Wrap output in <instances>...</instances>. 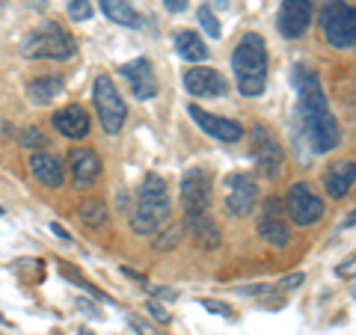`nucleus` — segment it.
Returning a JSON list of instances; mask_svg holds the SVG:
<instances>
[{"label":"nucleus","mask_w":356,"mask_h":335,"mask_svg":"<svg viewBox=\"0 0 356 335\" xmlns=\"http://www.w3.org/2000/svg\"><path fill=\"white\" fill-rule=\"evenodd\" d=\"M232 72L238 81V92L243 98H255L267 86V44L259 33H247L235 54H232Z\"/></svg>","instance_id":"nucleus-1"},{"label":"nucleus","mask_w":356,"mask_h":335,"mask_svg":"<svg viewBox=\"0 0 356 335\" xmlns=\"http://www.w3.org/2000/svg\"><path fill=\"white\" fill-rule=\"evenodd\" d=\"M172 214V202H170V190L161 175H146L137 190V208L128 217L131 229L137 234H154L161 226H166V220Z\"/></svg>","instance_id":"nucleus-2"},{"label":"nucleus","mask_w":356,"mask_h":335,"mask_svg":"<svg viewBox=\"0 0 356 335\" xmlns=\"http://www.w3.org/2000/svg\"><path fill=\"white\" fill-rule=\"evenodd\" d=\"M74 54L77 42L72 39V33H65L54 21L27 33V39L21 42V57L27 60H72Z\"/></svg>","instance_id":"nucleus-3"},{"label":"nucleus","mask_w":356,"mask_h":335,"mask_svg":"<svg viewBox=\"0 0 356 335\" xmlns=\"http://www.w3.org/2000/svg\"><path fill=\"white\" fill-rule=\"evenodd\" d=\"M321 27L336 51H350L356 44V9L348 0H324L321 3Z\"/></svg>","instance_id":"nucleus-4"},{"label":"nucleus","mask_w":356,"mask_h":335,"mask_svg":"<svg viewBox=\"0 0 356 335\" xmlns=\"http://www.w3.org/2000/svg\"><path fill=\"white\" fill-rule=\"evenodd\" d=\"M92 104H95V113L98 122H102L104 133L116 137V133L125 128V119H128V107H125V98L119 95V89L113 83L110 74H98L95 83H92Z\"/></svg>","instance_id":"nucleus-5"},{"label":"nucleus","mask_w":356,"mask_h":335,"mask_svg":"<svg viewBox=\"0 0 356 335\" xmlns=\"http://www.w3.org/2000/svg\"><path fill=\"white\" fill-rule=\"evenodd\" d=\"M324 211H327L324 199H321V193L309 181H297V184L288 187V193H285V217H291V222L309 229V226H315V222H321Z\"/></svg>","instance_id":"nucleus-6"},{"label":"nucleus","mask_w":356,"mask_h":335,"mask_svg":"<svg viewBox=\"0 0 356 335\" xmlns=\"http://www.w3.org/2000/svg\"><path fill=\"white\" fill-rule=\"evenodd\" d=\"M178 193H181V208H184V217H199V214H208V202H211V175L208 170H187L181 175V187H178Z\"/></svg>","instance_id":"nucleus-7"},{"label":"nucleus","mask_w":356,"mask_h":335,"mask_svg":"<svg viewBox=\"0 0 356 335\" xmlns=\"http://www.w3.org/2000/svg\"><path fill=\"white\" fill-rule=\"evenodd\" d=\"M300 119H303L306 140H309V146L315 154H327L341 142V128L330 110H324V113H312V116H300Z\"/></svg>","instance_id":"nucleus-8"},{"label":"nucleus","mask_w":356,"mask_h":335,"mask_svg":"<svg viewBox=\"0 0 356 335\" xmlns=\"http://www.w3.org/2000/svg\"><path fill=\"white\" fill-rule=\"evenodd\" d=\"M252 158H255V166H259V172L264 178H276L282 172L285 152L280 146V140H276L264 125L252 128Z\"/></svg>","instance_id":"nucleus-9"},{"label":"nucleus","mask_w":356,"mask_h":335,"mask_svg":"<svg viewBox=\"0 0 356 335\" xmlns=\"http://www.w3.org/2000/svg\"><path fill=\"white\" fill-rule=\"evenodd\" d=\"M294 83H297V98H300V116H312V113H324L330 110L321 77L309 69V65H297L294 69Z\"/></svg>","instance_id":"nucleus-10"},{"label":"nucleus","mask_w":356,"mask_h":335,"mask_svg":"<svg viewBox=\"0 0 356 335\" xmlns=\"http://www.w3.org/2000/svg\"><path fill=\"white\" fill-rule=\"evenodd\" d=\"M312 15H315V0H282L276 27L285 39H300L312 27Z\"/></svg>","instance_id":"nucleus-11"},{"label":"nucleus","mask_w":356,"mask_h":335,"mask_svg":"<svg viewBox=\"0 0 356 335\" xmlns=\"http://www.w3.org/2000/svg\"><path fill=\"white\" fill-rule=\"evenodd\" d=\"M259 234L264 243H270L276 250H285L288 243H291V229H288V222H285L280 199H264L261 217H259Z\"/></svg>","instance_id":"nucleus-12"},{"label":"nucleus","mask_w":356,"mask_h":335,"mask_svg":"<svg viewBox=\"0 0 356 335\" xmlns=\"http://www.w3.org/2000/svg\"><path fill=\"white\" fill-rule=\"evenodd\" d=\"M255 202H259V184L255 178L235 172L226 178V208L232 217H250Z\"/></svg>","instance_id":"nucleus-13"},{"label":"nucleus","mask_w":356,"mask_h":335,"mask_svg":"<svg viewBox=\"0 0 356 335\" xmlns=\"http://www.w3.org/2000/svg\"><path fill=\"white\" fill-rule=\"evenodd\" d=\"M187 113H191V119L208 133V137H214L220 142H238V140H243V125H241V122H235V119L208 113V110L196 107V104L187 107Z\"/></svg>","instance_id":"nucleus-14"},{"label":"nucleus","mask_w":356,"mask_h":335,"mask_svg":"<svg viewBox=\"0 0 356 335\" xmlns=\"http://www.w3.org/2000/svg\"><path fill=\"white\" fill-rule=\"evenodd\" d=\"M184 89L193 98H220L229 92V83L217 69H208V65H193V69L184 72Z\"/></svg>","instance_id":"nucleus-15"},{"label":"nucleus","mask_w":356,"mask_h":335,"mask_svg":"<svg viewBox=\"0 0 356 335\" xmlns=\"http://www.w3.org/2000/svg\"><path fill=\"white\" fill-rule=\"evenodd\" d=\"M69 172H72V184L77 190H83V187H92L102 181L104 163L98 158V152H92V149H72L69 152Z\"/></svg>","instance_id":"nucleus-16"},{"label":"nucleus","mask_w":356,"mask_h":335,"mask_svg":"<svg viewBox=\"0 0 356 335\" xmlns=\"http://www.w3.org/2000/svg\"><path fill=\"white\" fill-rule=\"evenodd\" d=\"M119 74H125V81L131 83V92L137 101H152L158 95V77H154V69L146 57L131 60L119 69Z\"/></svg>","instance_id":"nucleus-17"},{"label":"nucleus","mask_w":356,"mask_h":335,"mask_svg":"<svg viewBox=\"0 0 356 335\" xmlns=\"http://www.w3.org/2000/svg\"><path fill=\"white\" fill-rule=\"evenodd\" d=\"M356 181V166L353 161H339L330 163L324 170V190L330 193V199H344L353 190Z\"/></svg>","instance_id":"nucleus-18"},{"label":"nucleus","mask_w":356,"mask_h":335,"mask_svg":"<svg viewBox=\"0 0 356 335\" xmlns=\"http://www.w3.org/2000/svg\"><path fill=\"white\" fill-rule=\"evenodd\" d=\"M54 128L69 140H83L89 133V113L81 104H69L60 113H54Z\"/></svg>","instance_id":"nucleus-19"},{"label":"nucleus","mask_w":356,"mask_h":335,"mask_svg":"<svg viewBox=\"0 0 356 335\" xmlns=\"http://www.w3.org/2000/svg\"><path fill=\"white\" fill-rule=\"evenodd\" d=\"M30 172H33V178H36L39 184L51 187V190L63 187V181H65V170H63L60 158H54V154H48V152L33 154L30 158Z\"/></svg>","instance_id":"nucleus-20"},{"label":"nucleus","mask_w":356,"mask_h":335,"mask_svg":"<svg viewBox=\"0 0 356 335\" xmlns=\"http://www.w3.org/2000/svg\"><path fill=\"white\" fill-rule=\"evenodd\" d=\"M63 86H65L63 74H44V77H33V81L27 83V98H30L33 104L44 107V104H51L54 98H57V95L63 92Z\"/></svg>","instance_id":"nucleus-21"},{"label":"nucleus","mask_w":356,"mask_h":335,"mask_svg":"<svg viewBox=\"0 0 356 335\" xmlns=\"http://www.w3.org/2000/svg\"><path fill=\"white\" fill-rule=\"evenodd\" d=\"M187 226H191L193 238H196V243H199L202 250H217L220 243H222V231H220V226H217V220H214V217L199 214V217H191V220H187Z\"/></svg>","instance_id":"nucleus-22"},{"label":"nucleus","mask_w":356,"mask_h":335,"mask_svg":"<svg viewBox=\"0 0 356 335\" xmlns=\"http://www.w3.org/2000/svg\"><path fill=\"white\" fill-rule=\"evenodd\" d=\"M98 3H102V13L113 21V24L131 27V30L143 27V15L128 3V0H98Z\"/></svg>","instance_id":"nucleus-23"},{"label":"nucleus","mask_w":356,"mask_h":335,"mask_svg":"<svg viewBox=\"0 0 356 335\" xmlns=\"http://www.w3.org/2000/svg\"><path fill=\"white\" fill-rule=\"evenodd\" d=\"M175 54L181 60H187V63H205L208 60L205 42L193 30H184V33H178V36H175Z\"/></svg>","instance_id":"nucleus-24"},{"label":"nucleus","mask_w":356,"mask_h":335,"mask_svg":"<svg viewBox=\"0 0 356 335\" xmlns=\"http://www.w3.org/2000/svg\"><path fill=\"white\" fill-rule=\"evenodd\" d=\"M77 220L89 229L102 231L104 226H110V211H107V205L102 202V199H86V202L81 205V211H77Z\"/></svg>","instance_id":"nucleus-25"},{"label":"nucleus","mask_w":356,"mask_h":335,"mask_svg":"<svg viewBox=\"0 0 356 335\" xmlns=\"http://www.w3.org/2000/svg\"><path fill=\"white\" fill-rule=\"evenodd\" d=\"M181 238H184V226H166L158 234V240H154V250H158V252H170V250H175L178 243H181Z\"/></svg>","instance_id":"nucleus-26"},{"label":"nucleus","mask_w":356,"mask_h":335,"mask_svg":"<svg viewBox=\"0 0 356 335\" xmlns=\"http://www.w3.org/2000/svg\"><path fill=\"white\" fill-rule=\"evenodd\" d=\"M196 18H199V27H202L211 39H220L222 36V30H220V21H217V15H214V9H211L208 3L205 6H199V13H196Z\"/></svg>","instance_id":"nucleus-27"},{"label":"nucleus","mask_w":356,"mask_h":335,"mask_svg":"<svg viewBox=\"0 0 356 335\" xmlns=\"http://www.w3.org/2000/svg\"><path fill=\"white\" fill-rule=\"evenodd\" d=\"M60 273H63L65 279H72V282H74L77 288H83V291H86V294H92L95 300H104V294H102V291H95V288H92V285H89V282H86V279H83L81 273H77V270H74V267H72V264H65V261H60Z\"/></svg>","instance_id":"nucleus-28"},{"label":"nucleus","mask_w":356,"mask_h":335,"mask_svg":"<svg viewBox=\"0 0 356 335\" xmlns=\"http://www.w3.org/2000/svg\"><path fill=\"white\" fill-rule=\"evenodd\" d=\"M18 142L24 149H42V146H48V137H44V131H39V128H24Z\"/></svg>","instance_id":"nucleus-29"},{"label":"nucleus","mask_w":356,"mask_h":335,"mask_svg":"<svg viewBox=\"0 0 356 335\" xmlns=\"http://www.w3.org/2000/svg\"><path fill=\"white\" fill-rule=\"evenodd\" d=\"M69 18L72 21L92 18V3H89V0H72V3H69Z\"/></svg>","instance_id":"nucleus-30"},{"label":"nucleus","mask_w":356,"mask_h":335,"mask_svg":"<svg viewBox=\"0 0 356 335\" xmlns=\"http://www.w3.org/2000/svg\"><path fill=\"white\" fill-rule=\"evenodd\" d=\"M146 311L152 315V320L163 323V327H166V323H172V315H170V311H166L163 306H158V303H149V306H146Z\"/></svg>","instance_id":"nucleus-31"},{"label":"nucleus","mask_w":356,"mask_h":335,"mask_svg":"<svg viewBox=\"0 0 356 335\" xmlns=\"http://www.w3.org/2000/svg\"><path fill=\"white\" fill-rule=\"evenodd\" d=\"M199 306L208 309V311H214V315H232V309L226 303H220V300H199Z\"/></svg>","instance_id":"nucleus-32"},{"label":"nucleus","mask_w":356,"mask_h":335,"mask_svg":"<svg viewBox=\"0 0 356 335\" xmlns=\"http://www.w3.org/2000/svg\"><path fill=\"white\" fill-rule=\"evenodd\" d=\"M303 279H306L303 273H291V276H285V279H282V282L276 285V288H280V291H294L297 285H303Z\"/></svg>","instance_id":"nucleus-33"},{"label":"nucleus","mask_w":356,"mask_h":335,"mask_svg":"<svg viewBox=\"0 0 356 335\" xmlns=\"http://www.w3.org/2000/svg\"><path fill=\"white\" fill-rule=\"evenodd\" d=\"M163 6H166V13H187V6H191V0H163Z\"/></svg>","instance_id":"nucleus-34"},{"label":"nucleus","mask_w":356,"mask_h":335,"mask_svg":"<svg viewBox=\"0 0 356 335\" xmlns=\"http://www.w3.org/2000/svg\"><path fill=\"white\" fill-rule=\"evenodd\" d=\"M131 327L137 329L140 335H163V332H158L154 327H149V323H146V320H140V318H131Z\"/></svg>","instance_id":"nucleus-35"},{"label":"nucleus","mask_w":356,"mask_h":335,"mask_svg":"<svg viewBox=\"0 0 356 335\" xmlns=\"http://www.w3.org/2000/svg\"><path fill=\"white\" fill-rule=\"evenodd\" d=\"M149 291H152L154 297H163V300H178V291H170V288H163V285L149 288Z\"/></svg>","instance_id":"nucleus-36"},{"label":"nucleus","mask_w":356,"mask_h":335,"mask_svg":"<svg viewBox=\"0 0 356 335\" xmlns=\"http://www.w3.org/2000/svg\"><path fill=\"white\" fill-rule=\"evenodd\" d=\"M51 231H54V234H57V238H60L63 243H72V234H69V231H65V229L60 226V222H51Z\"/></svg>","instance_id":"nucleus-37"},{"label":"nucleus","mask_w":356,"mask_h":335,"mask_svg":"<svg viewBox=\"0 0 356 335\" xmlns=\"http://www.w3.org/2000/svg\"><path fill=\"white\" fill-rule=\"evenodd\" d=\"M77 306H81L89 318H102V315H98V311H95V306H92V303H83V300H77Z\"/></svg>","instance_id":"nucleus-38"},{"label":"nucleus","mask_w":356,"mask_h":335,"mask_svg":"<svg viewBox=\"0 0 356 335\" xmlns=\"http://www.w3.org/2000/svg\"><path fill=\"white\" fill-rule=\"evenodd\" d=\"M0 137H9V125H6L3 119H0Z\"/></svg>","instance_id":"nucleus-39"},{"label":"nucleus","mask_w":356,"mask_h":335,"mask_svg":"<svg viewBox=\"0 0 356 335\" xmlns=\"http://www.w3.org/2000/svg\"><path fill=\"white\" fill-rule=\"evenodd\" d=\"M214 3H217V9H226V6H229V0H214Z\"/></svg>","instance_id":"nucleus-40"},{"label":"nucleus","mask_w":356,"mask_h":335,"mask_svg":"<svg viewBox=\"0 0 356 335\" xmlns=\"http://www.w3.org/2000/svg\"><path fill=\"white\" fill-rule=\"evenodd\" d=\"M77 335H95L92 329H86V327H81V332H77Z\"/></svg>","instance_id":"nucleus-41"},{"label":"nucleus","mask_w":356,"mask_h":335,"mask_svg":"<svg viewBox=\"0 0 356 335\" xmlns=\"http://www.w3.org/2000/svg\"><path fill=\"white\" fill-rule=\"evenodd\" d=\"M30 6H36V9H42L44 3H42V0H30Z\"/></svg>","instance_id":"nucleus-42"},{"label":"nucleus","mask_w":356,"mask_h":335,"mask_svg":"<svg viewBox=\"0 0 356 335\" xmlns=\"http://www.w3.org/2000/svg\"><path fill=\"white\" fill-rule=\"evenodd\" d=\"M0 214H3V208H0Z\"/></svg>","instance_id":"nucleus-43"}]
</instances>
